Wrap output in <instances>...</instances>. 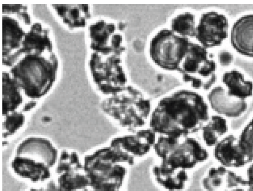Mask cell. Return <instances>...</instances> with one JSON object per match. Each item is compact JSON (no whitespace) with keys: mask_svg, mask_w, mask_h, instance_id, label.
I'll return each instance as SVG.
<instances>
[{"mask_svg":"<svg viewBox=\"0 0 253 191\" xmlns=\"http://www.w3.org/2000/svg\"><path fill=\"white\" fill-rule=\"evenodd\" d=\"M228 126L224 117L216 114L210 116L201 129L204 144L208 147H214L225 136Z\"/></svg>","mask_w":253,"mask_h":191,"instance_id":"cell-25","label":"cell"},{"mask_svg":"<svg viewBox=\"0 0 253 191\" xmlns=\"http://www.w3.org/2000/svg\"><path fill=\"white\" fill-rule=\"evenodd\" d=\"M58 61L52 51L24 54L11 69V74L25 95L35 99L43 96L56 78Z\"/></svg>","mask_w":253,"mask_h":191,"instance_id":"cell-3","label":"cell"},{"mask_svg":"<svg viewBox=\"0 0 253 191\" xmlns=\"http://www.w3.org/2000/svg\"><path fill=\"white\" fill-rule=\"evenodd\" d=\"M100 106L106 115L126 132L147 127L153 109L150 99L131 85L108 96Z\"/></svg>","mask_w":253,"mask_h":191,"instance_id":"cell-2","label":"cell"},{"mask_svg":"<svg viewBox=\"0 0 253 191\" xmlns=\"http://www.w3.org/2000/svg\"><path fill=\"white\" fill-rule=\"evenodd\" d=\"M246 181V188L245 189L253 190V161L251 162L246 171V177H244Z\"/></svg>","mask_w":253,"mask_h":191,"instance_id":"cell-30","label":"cell"},{"mask_svg":"<svg viewBox=\"0 0 253 191\" xmlns=\"http://www.w3.org/2000/svg\"><path fill=\"white\" fill-rule=\"evenodd\" d=\"M27 191H47L44 187L39 188H31Z\"/></svg>","mask_w":253,"mask_h":191,"instance_id":"cell-32","label":"cell"},{"mask_svg":"<svg viewBox=\"0 0 253 191\" xmlns=\"http://www.w3.org/2000/svg\"><path fill=\"white\" fill-rule=\"evenodd\" d=\"M124 24L116 25L104 20L98 21L89 27L90 48L94 52L121 55L125 50L122 32Z\"/></svg>","mask_w":253,"mask_h":191,"instance_id":"cell-10","label":"cell"},{"mask_svg":"<svg viewBox=\"0 0 253 191\" xmlns=\"http://www.w3.org/2000/svg\"><path fill=\"white\" fill-rule=\"evenodd\" d=\"M4 116L3 122V137L13 135L23 125L25 116L22 112L17 111L8 113Z\"/></svg>","mask_w":253,"mask_h":191,"instance_id":"cell-28","label":"cell"},{"mask_svg":"<svg viewBox=\"0 0 253 191\" xmlns=\"http://www.w3.org/2000/svg\"><path fill=\"white\" fill-rule=\"evenodd\" d=\"M121 55L93 52L89 66L97 88L108 96L121 90L127 79L122 65Z\"/></svg>","mask_w":253,"mask_h":191,"instance_id":"cell-9","label":"cell"},{"mask_svg":"<svg viewBox=\"0 0 253 191\" xmlns=\"http://www.w3.org/2000/svg\"><path fill=\"white\" fill-rule=\"evenodd\" d=\"M157 137V135L147 127L117 136L109 145L136 162L153 150Z\"/></svg>","mask_w":253,"mask_h":191,"instance_id":"cell-11","label":"cell"},{"mask_svg":"<svg viewBox=\"0 0 253 191\" xmlns=\"http://www.w3.org/2000/svg\"><path fill=\"white\" fill-rule=\"evenodd\" d=\"M150 174L155 184L164 191H184L190 182L189 171L159 161L151 167Z\"/></svg>","mask_w":253,"mask_h":191,"instance_id":"cell-14","label":"cell"},{"mask_svg":"<svg viewBox=\"0 0 253 191\" xmlns=\"http://www.w3.org/2000/svg\"><path fill=\"white\" fill-rule=\"evenodd\" d=\"M207 100L210 107L218 115L229 118L239 117L248 106L245 100L229 96L221 86L215 87L210 91Z\"/></svg>","mask_w":253,"mask_h":191,"instance_id":"cell-16","label":"cell"},{"mask_svg":"<svg viewBox=\"0 0 253 191\" xmlns=\"http://www.w3.org/2000/svg\"><path fill=\"white\" fill-rule=\"evenodd\" d=\"M210 116L208 105L201 95L181 89L158 101L152 109L148 127L157 135L192 136L200 131Z\"/></svg>","mask_w":253,"mask_h":191,"instance_id":"cell-1","label":"cell"},{"mask_svg":"<svg viewBox=\"0 0 253 191\" xmlns=\"http://www.w3.org/2000/svg\"><path fill=\"white\" fill-rule=\"evenodd\" d=\"M83 166L89 187L98 191L121 190L134 163L109 145L86 156Z\"/></svg>","mask_w":253,"mask_h":191,"instance_id":"cell-4","label":"cell"},{"mask_svg":"<svg viewBox=\"0 0 253 191\" xmlns=\"http://www.w3.org/2000/svg\"><path fill=\"white\" fill-rule=\"evenodd\" d=\"M19 21V19L18 21L11 16H3V58L16 52L22 47L27 32L22 28Z\"/></svg>","mask_w":253,"mask_h":191,"instance_id":"cell-21","label":"cell"},{"mask_svg":"<svg viewBox=\"0 0 253 191\" xmlns=\"http://www.w3.org/2000/svg\"><path fill=\"white\" fill-rule=\"evenodd\" d=\"M213 155L221 165L227 168H239L248 162L238 143V138L232 134L224 136L214 147Z\"/></svg>","mask_w":253,"mask_h":191,"instance_id":"cell-17","label":"cell"},{"mask_svg":"<svg viewBox=\"0 0 253 191\" xmlns=\"http://www.w3.org/2000/svg\"><path fill=\"white\" fill-rule=\"evenodd\" d=\"M228 21L222 14L209 11L202 14L196 26L195 38L204 48L221 45L228 36Z\"/></svg>","mask_w":253,"mask_h":191,"instance_id":"cell-12","label":"cell"},{"mask_svg":"<svg viewBox=\"0 0 253 191\" xmlns=\"http://www.w3.org/2000/svg\"><path fill=\"white\" fill-rule=\"evenodd\" d=\"M89 187L83 163L74 151L59 155L51 178L44 187L47 191H78Z\"/></svg>","mask_w":253,"mask_h":191,"instance_id":"cell-8","label":"cell"},{"mask_svg":"<svg viewBox=\"0 0 253 191\" xmlns=\"http://www.w3.org/2000/svg\"><path fill=\"white\" fill-rule=\"evenodd\" d=\"M227 191H246V189L244 188H236L234 189H232Z\"/></svg>","mask_w":253,"mask_h":191,"instance_id":"cell-34","label":"cell"},{"mask_svg":"<svg viewBox=\"0 0 253 191\" xmlns=\"http://www.w3.org/2000/svg\"><path fill=\"white\" fill-rule=\"evenodd\" d=\"M246 191H253V190L246 189Z\"/></svg>","mask_w":253,"mask_h":191,"instance_id":"cell-35","label":"cell"},{"mask_svg":"<svg viewBox=\"0 0 253 191\" xmlns=\"http://www.w3.org/2000/svg\"><path fill=\"white\" fill-rule=\"evenodd\" d=\"M216 64L206 48L191 42L178 71L183 80L197 89L208 90L216 81Z\"/></svg>","mask_w":253,"mask_h":191,"instance_id":"cell-6","label":"cell"},{"mask_svg":"<svg viewBox=\"0 0 253 191\" xmlns=\"http://www.w3.org/2000/svg\"><path fill=\"white\" fill-rule=\"evenodd\" d=\"M218 59L220 65L223 67L230 65L233 60V55L229 51L222 50L218 55Z\"/></svg>","mask_w":253,"mask_h":191,"instance_id":"cell-29","label":"cell"},{"mask_svg":"<svg viewBox=\"0 0 253 191\" xmlns=\"http://www.w3.org/2000/svg\"><path fill=\"white\" fill-rule=\"evenodd\" d=\"M231 43L240 54L253 57V14L244 15L233 24Z\"/></svg>","mask_w":253,"mask_h":191,"instance_id":"cell-18","label":"cell"},{"mask_svg":"<svg viewBox=\"0 0 253 191\" xmlns=\"http://www.w3.org/2000/svg\"><path fill=\"white\" fill-rule=\"evenodd\" d=\"M14 172L19 177L33 183L48 181L54 169L28 157L15 155L11 162Z\"/></svg>","mask_w":253,"mask_h":191,"instance_id":"cell-19","label":"cell"},{"mask_svg":"<svg viewBox=\"0 0 253 191\" xmlns=\"http://www.w3.org/2000/svg\"><path fill=\"white\" fill-rule=\"evenodd\" d=\"M36 102L35 101H30L28 102L25 104L22 108V111L25 112L30 110L36 105Z\"/></svg>","mask_w":253,"mask_h":191,"instance_id":"cell-31","label":"cell"},{"mask_svg":"<svg viewBox=\"0 0 253 191\" xmlns=\"http://www.w3.org/2000/svg\"><path fill=\"white\" fill-rule=\"evenodd\" d=\"M48 34V30L41 24L34 23L26 33L21 48L16 52L21 57L23 54L52 51V44Z\"/></svg>","mask_w":253,"mask_h":191,"instance_id":"cell-20","label":"cell"},{"mask_svg":"<svg viewBox=\"0 0 253 191\" xmlns=\"http://www.w3.org/2000/svg\"><path fill=\"white\" fill-rule=\"evenodd\" d=\"M196 26L194 15L184 12L172 19L170 29L181 36L189 38L195 37Z\"/></svg>","mask_w":253,"mask_h":191,"instance_id":"cell-26","label":"cell"},{"mask_svg":"<svg viewBox=\"0 0 253 191\" xmlns=\"http://www.w3.org/2000/svg\"><path fill=\"white\" fill-rule=\"evenodd\" d=\"M191 42L189 38L178 35L170 29H163L150 41V57L162 69L177 71Z\"/></svg>","mask_w":253,"mask_h":191,"instance_id":"cell-7","label":"cell"},{"mask_svg":"<svg viewBox=\"0 0 253 191\" xmlns=\"http://www.w3.org/2000/svg\"><path fill=\"white\" fill-rule=\"evenodd\" d=\"M63 22L71 28L84 27L90 18L88 5H52Z\"/></svg>","mask_w":253,"mask_h":191,"instance_id":"cell-22","label":"cell"},{"mask_svg":"<svg viewBox=\"0 0 253 191\" xmlns=\"http://www.w3.org/2000/svg\"><path fill=\"white\" fill-rule=\"evenodd\" d=\"M205 191H227L236 188H246L244 177L222 165L210 167L202 178Z\"/></svg>","mask_w":253,"mask_h":191,"instance_id":"cell-15","label":"cell"},{"mask_svg":"<svg viewBox=\"0 0 253 191\" xmlns=\"http://www.w3.org/2000/svg\"><path fill=\"white\" fill-rule=\"evenodd\" d=\"M222 82L227 88V94L231 96L245 100L252 95L253 83L245 80L244 75L237 70L225 72L222 76Z\"/></svg>","mask_w":253,"mask_h":191,"instance_id":"cell-24","label":"cell"},{"mask_svg":"<svg viewBox=\"0 0 253 191\" xmlns=\"http://www.w3.org/2000/svg\"><path fill=\"white\" fill-rule=\"evenodd\" d=\"M15 155L30 158L53 169L59 157L57 150L49 140L37 137L23 140L17 146Z\"/></svg>","mask_w":253,"mask_h":191,"instance_id":"cell-13","label":"cell"},{"mask_svg":"<svg viewBox=\"0 0 253 191\" xmlns=\"http://www.w3.org/2000/svg\"><path fill=\"white\" fill-rule=\"evenodd\" d=\"M2 84V112L4 116L16 111L22 103L23 97L21 88L10 73L3 72Z\"/></svg>","mask_w":253,"mask_h":191,"instance_id":"cell-23","label":"cell"},{"mask_svg":"<svg viewBox=\"0 0 253 191\" xmlns=\"http://www.w3.org/2000/svg\"><path fill=\"white\" fill-rule=\"evenodd\" d=\"M78 191H98L95 190L93 189L90 187H88L85 189H84L83 190ZM122 191L121 190H116V191Z\"/></svg>","mask_w":253,"mask_h":191,"instance_id":"cell-33","label":"cell"},{"mask_svg":"<svg viewBox=\"0 0 253 191\" xmlns=\"http://www.w3.org/2000/svg\"><path fill=\"white\" fill-rule=\"evenodd\" d=\"M238 138L239 146L249 163L253 161V116L243 128Z\"/></svg>","mask_w":253,"mask_h":191,"instance_id":"cell-27","label":"cell"},{"mask_svg":"<svg viewBox=\"0 0 253 191\" xmlns=\"http://www.w3.org/2000/svg\"><path fill=\"white\" fill-rule=\"evenodd\" d=\"M153 150L159 161L188 171L206 161L209 155L207 149L192 136L157 135Z\"/></svg>","mask_w":253,"mask_h":191,"instance_id":"cell-5","label":"cell"}]
</instances>
